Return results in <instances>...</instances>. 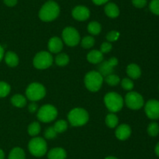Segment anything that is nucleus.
Here are the masks:
<instances>
[{
  "label": "nucleus",
  "instance_id": "f257e3e1",
  "mask_svg": "<svg viewBox=\"0 0 159 159\" xmlns=\"http://www.w3.org/2000/svg\"><path fill=\"white\" fill-rule=\"evenodd\" d=\"M60 14L59 5L54 1H48L39 11V17L42 21L51 22L57 18Z\"/></svg>",
  "mask_w": 159,
  "mask_h": 159
},
{
  "label": "nucleus",
  "instance_id": "f03ea898",
  "mask_svg": "<svg viewBox=\"0 0 159 159\" xmlns=\"http://www.w3.org/2000/svg\"><path fill=\"white\" fill-rule=\"evenodd\" d=\"M89 113L85 109L82 108H75L71 109L68 115V119L72 126H82L86 124L89 121Z\"/></svg>",
  "mask_w": 159,
  "mask_h": 159
},
{
  "label": "nucleus",
  "instance_id": "7ed1b4c3",
  "mask_svg": "<svg viewBox=\"0 0 159 159\" xmlns=\"http://www.w3.org/2000/svg\"><path fill=\"white\" fill-rule=\"evenodd\" d=\"M84 82L85 87L89 91L96 92L102 87L103 83V76L98 71L93 70L86 73Z\"/></svg>",
  "mask_w": 159,
  "mask_h": 159
},
{
  "label": "nucleus",
  "instance_id": "20e7f679",
  "mask_svg": "<svg viewBox=\"0 0 159 159\" xmlns=\"http://www.w3.org/2000/svg\"><path fill=\"white\" fill-rule=\"evenodd\" d=\"M104 102L110 112H117L124 106V99L119 94L116 92H109L104 97Z\"/></svg>",
  "mask_w": 159,
  "mask_h": 159
},
{
  "label": "nucleus",
  "instance_id": "39448f33",
  "mask_svg": "<svg viewBox=\"0 0 159 159\" xmlns=\"http://www.w3.org/2000/svg\"><path fill=\"white\" fill-rule=\"evenodd\" d=\"M28 150L32 155L35 157H42L48 151V145L42 137H34L28 143Z\"/></svg>",
  "mask_w": 159,
  "mask_h": 159
},
{
  "label": "nucleus",
  "instance_id": "423d86ee",
  "mask_svg": "<svg viewBox=\"0 0 159 159\" xmlns=\"http://www.w3.org/2000/svg\"><path fill=\"white\" fill-rule=\"evenodd\" d=\"M26 95L30 101H40L46 95V89L40 83H32L26 88Z\"/></svg>",
  "mask_w": 159,
  "mask_h": 159
},
{
  "label": "nucleus",
  "instance_id": "0eeeda50",
  "mask_svg": "<svg viewBox=\"0 0 159 159\" xmlns=\"http://www.w3.org/2000/svg\"><path fill=\"white\" fill-rule=\"evenodd\" d=\"M57 116V110L52 104H47L37 111V118L42 123H51Z\"/></svg>",
  "mask_w": 159,
  "mask_h": 159
},
{
  "label": "nucleus",
  "instance_id": "6e6552de",
  "mask_svg": "<svg viewBox=\"0 0 159 159\" xmlns=\"http://www.w3.org/2000/svg\"><path fill=\"white\" fill-rule=\"evenodd\" d=\"M53 56L48 51H40L34 58L33 63L35 68L38 70H45L53 64Z\"/></svg>",
  "mask_w": 159,
  "mask_h": 159
},
{
  "label": "nucleus",
  "instance_id": "1a4fd4ad",
  "mask_svg": "<svg viewBox=\"0 0 159 159\" xmlns=\"http://www.w3.org/2000/svg\"><path fill=\"white\" fill-rule=\"evenodd\" d=\"M62 39L67 45L74 47L76 46L80 41V34L75 28L68 26L62 31Z\"/></svg>",
  "mask_w": 159,
  "mask_h": 159
},
{
  "label": "nucleus",
  "instance_id": "9d476101",
  "mask_svg": "<svg viewBox=\"0 0 159 159\" xmlns=\"http://www.w3.org/2000/svg\"><path fill=\"white\" fill-rule=\"evenodd\" d=\"M126 105L132 110H138L144 106V98L136 91H130L125 96Z\"/></svg>",
  "mask_w": 159,
  "mask_h": 159
},
{
  "label": "nucleus",
  "instance_id": "9b49d317",
  "mask_svg": "<svg viewBox=\"0 0 159 159\" xmlns=\"http://www.w3.org/2000/svg\"><path fill=\"white\" fill-rule=\"evenodd\" d=\"M118 59L116 58L113 57L110 58L107 61H102L100 62V65L99 66V73L102 76H107L108 75L112 74L114 70V67L117 65Z\"/></svg>",
  "mask_w": 159,
  "mask_h": 159
},
{
  "label": "nucleus",
  "instance_id": "f8f14e48",
  "mask_svg": "<svg viewBox=\"0 0 159 159\" xmlns=\"http://www.w3.org/2000/svg\"><path fill=\"white\" fill-rule=\"evenodd\" d=\"M144 111L151 119H158L159 118V101L152 99L149 100L145 104Z\"/></svg>",
  "mask_w": 159,
  "mask_h": 159
},
{
  "label": "nucleus",
  "instance_id": "ddd939ff",
  "mask_svg": "<svg viewBox=\"0 0 159 159\" xmlns=\"http://www.w3.org/2000/svg\"><path fill=\"white\" fill-rule=\"evenodd\" d=\"M73 18L79 21H85L90 17V11L88 7L85 6H77L71 12Z\"/></svg>",
  "mask_w": 159,
  "mask_h": 159
},
{
  "label": "nucleus",
  "instance_id": "4468645a",
  "mask_svg": "<svg viewBox=\"0 0 159 159\" xmlns=\"http://www.w3.org/2000/svg\"><path fill=\"white\" fill-rule=\"evenodd\" d=\"M130 134H131V129L127 124L120 125L115 131L116 138L120 140H126L130 137Z\"/></svg>",
  "mask_w": 159,
  "mask_h": 159
},
{
  "label": "nucleus",
  "instance_id": "2eb2a0df",
  "mask_svg": "<svg viewBox=\"0 0 159 159\" xmlns=\"http://www.w3.org/2000/svg\"><path fill=\"white\" fill-rule=\"evenodd\" d=\"M63 48V41L58 37H53L48 41V49L51 53H59Z\"/></svg>",
  "mask_w": 159,
  "mask_h": 159
},
{
  "label": "nucleus",
  "instance_id": "dca6fc26",
  "mask_svg": "<svg viewBox=\"0 0 159 159\" xmlns=\"http://www.w3.org/2000/svg\"><path fill=\"white\" fill-rule=\"evenodd\" d=\"M104 11L107 17L110 18H116L120 15L119 7L113 2H107L104 7Z\"/></svg>",
  "mask_w": 159,
  "mask_h": 159
},
{
  "label": "nucleus",
  "instance_id": "f3484780",
  "mask_svg": "<svg viewBox=\"0 0 159 159\" xmlns=\"http://www.w3.org/2000/svg\"><path fill=\"white\" fill-rule=\"evenodd\" d=\"M67 153L62 147H54L48 151V159H65Z\"/></svg>",
  "mask_w": 159,
  "mask_h": 159
},
{
  "label": "nucleus",
  "instance_id": "a211bd4d",
  "mask_svg": "<svg viewBox=\"0 0 159 159\" xmlns=\"http://www.w3.org/2000/svg\"><path fill=\"white\" fill-rule=\"evenodd\" d=\"M127 74L128 75L130 79L137 80L141 76V68L138 65L135 63H131L127 65Z\"/></svg>",
  "mask_w": 159,
  "mask_h": 159
},
{
  "label": "nucleus",
  "instance_id": "6ab92c4d",
  "mask_svg": "<svg viewBox=\"0 0 159 159\" xmlns=\"http://www.w3.org/2000/svg\"><path fill=\"white\" fill-rule=\"evenodd\" d=\"M87 59L90 63L98 64L103 61V54L98 50H92L87 55Z\"/></svg>",
  "mask_w": 159,
  "mask_h": 159
},
{
  "label": "nucleus",
  "instance_id": "aec40b11",
  "mask_svg": "<svg viewBox=\"0 0 159 159\" xmlns=\"http://www.w3.org/2000/svg\"><path fill=\"white\" fill-rule=\"evenodd\" d=\"M5 62L9 66L16 67L19 64V57L13 51H7L4 55Z\"/></svg>",
  "mask_w": 159,
  "mask_h": 159
},
{
  "label": "nucleus",
  "instance_id": "412c9836",
  "mask_svg": "<svg viewBox=\"0 0 159 159\" xmlns=\"http://www.w3.org/2000/svg\"><path fill=\"white\" fill-rule=\"evenodd\" d=\"M8 159H26V154L21 147H16L11 150Z\"/></svg>",
  "mask_w": 159,
  "mask_h": 159
},
{
  "label": "nucleus",
  "instance_id": "4be33fe9",
  "mask_svg": "<svg viewBox=\"0 0 159 159\" xmlns=\"http://www.w3.org/2000/svg\"><path fill=\"white\" fill-rule=\"evenodd\" d=\"M12 105L17 108H23L26 104V98L22 94H15L11 98Z\"/></svg>",
  "mask_w": 159,
  "mask_h": 159
},
{
  "label": "nucleus",
  "instance_id": "5701e85b",
  "mask_svg": "<svg viewBox=\"0 0 159 159\" xmlns=\"http://www.w3.org/2000/svg\"><path fill=\"white\" fill-rule=\"evenodd\" d=\"M87 29H88V31L91 34H93V35H97V34H99L101 32L102 26H101L100 23L99 22L92 21L88 24Z\"/></svg>",
  "mask_w": 159,
  "mask_h": 159
},
{
  "label": "nucleus",
  "instance_id": "b1692460",
  "mask_svg": "<svg viewBox=\"0 0 159 159\" xmlns=\"http://www.w3.org/2000/svg\"><path fill=\"white\" fill-rule=\"evenodd\" d=\"M106 124L110 128H115L118 125V117L114 113H110L106 117Z\"/></svg>",
  "mask_w": 159,
  "mask_h": 159
},
{
  "label": "nucleus",
  "instance_id": "393cba45",
  "mask_svg": "<svg viewBox=\"0 0 159 159\" xmlns=\"http://www.w3.org/2000/svg\"><path fill=\"white\" fill-rule=\"evenodd\" d=\"M28 133L31 137H36L38 135L40 132V125L38 122H33L32 123L29 125L28 126Z\"/></svg>",
  "mask_w": 159,
  "mask_h": 159
},
{
  "label": "nucleus",
  "instance_id": "a878e982",
  "mask_svg": "<svg viewBox=\"0 0 159 159\" xmlns=\"http://www.w3.org/2000/svg\"><path fill=\"white\" fill-rule=\"evenodd\" d=\"M55 62L59 66H65L69 62V57L65 53H59L55 58Z\"/></svg>",
  "mask_w": 159,
  "mask_h": 159
},
{
  "label": "nucleus",
  "instance_id": "bb28decb",
  "mask_svg": "<svg viewBox=\"0 0 159 159\" xmlns=\"http://www.w3.org/2000/svg\"><path fill=\"white\" fill-rule=\"evenodd\" d=\"M11 87L9 84L4 81H0V98H2L9 95L10 93Z\"/></svg>",
  "mask_w": 159,
  "mask_h": 159
},
{
  "label": "nucleus",
  "instance_id": "cd10ccee",
  "mask_svg": "<svg viewBox=\"0 0 159 159\" xmlns=\"http://www.w3.org/2000/svg\"><path fill=\"white\" fill-rule=\"evenodd\" d=\"M81 45H82V48H86V49L91 48L95 45L94 37H92V36H85L82 38Z\"/></svg>",
  "mask_w": 159,
  "mask_h": 159
},
{
  "label": "nucleus",
  "instance_id": "c85d7f7f",
  "mask_svg": "<svg viewBox=\"0 0 159 159\" xmlns=\"http://www.w3.org/2000/svg\"><path fill=\"white\" fill-rule=\"evenodd\" d=\"M53 127L54 128V129H55L57 133H60V132H63L66 130L67 128H68V123L65 120L61 119L56 122Z\"/></svg>",
  "mask_w": 159,
  "mask_h": 159
},
{
  "label": "nucleus",
  "instance_id": "c756f323",
  "mask_svg": "<svg viewBox=\"0 0 159 159\" xmlns=\"http://www.w3.org/2000/svg\"><path fill=\"white\" fill-rule=\"evenodd\" d=\"M105 81L107 82V84H109L110 86H114L117 85L120 82V79L119 76L116 74H112L108 75V76H105Z\"/></svg>",
  "mask_w": 159,
  "mask_h": 159
},
{
  "label": "nucleus",
  "instance_id": "7c9ffc66",
  "mask_svg": "<svg viewBox=\"0 0 159 159\" xmlns=\"http://www.w3.org/2000/svg\"><path fill=\"white\" fill-rule=\"evenodd\" d=\"M148 132L151 137H156L159 133V126L157 123H151L148 126Z\"/></svg>",
  "mask_w": 159,
  "mask_h": 159
},
{
  "label": "nucleus",
  "instance_id": "2f4dec72",
  "mask_svg": "<svg viewBox=\"0 0 159 159\" xmlns=\"http://www.w3.org/2000/svg\"><path fill=\"white\" fill-rule=\"evenodd\" d=\"M57 132H56L53 126H50V127L47 128L44 131L45 138L48 139V140H52V139L55 138L57 137Z\"/></svg>",
  "mask_w": 159,
  "mask_h": 159
},
{
  "label": "nucleus",
  "instance_id": "473e14b6",
  "mask_svg": "<svg viewBox=\"0 0 159 159\" xmlns=\"http://www.w3.org/2000/svg\"><path fill=\"white\" fill-rule=\"evenodd\" d=\"M121 86L126 90H131L134 88V82L130 78H124L121 81Z\"/></svg>",
  "mask_w": 159,
  "mask_h": 159
},
{
  "label": "nucleus",
  "instance_id": "72a5a7b5",
  "mask_svg": "<svg viewBox=\"0 0 159 159\" xmlns=\"http://www.w3.org/2000/svg\"><path fill=\"white\" fill-rule=\"evenodd\" d=\"M149 9L152 13L159 16V0H152L149 4Z\"/></svg>",
  "mask_w": 159,
  "mask_h": 159
},
{
  "label": "nucleus",
  "instance_id": "f704fd0d",
  "mask_svg": "<svg viewBox=\"0 0 159 159\" xmlns=\"http://www.w3.org/2000/svg\"><path fill=\"white\" fill-rule=\"evenodd\" d=\"M120 37V33L116 31H112L107 34V39L109 42H114L118 40Z\"/></svg>",
  "mask_w": 159,
  "mask_h": 159
},
{
  "label": "nucleus",
  "instance_id": "c9c22d12",
  "mask_svg": "<svg viewBox=\"0 0 159 159\" xmlns=\"http://www.w3.org/2000/svg\"><path fill=\"white\" fill-rule=\"evenodd\" d=\"M112 50V45L110 42H103L100 46V51L104 54V53L110 52Z\"/></svg>",
  "mask_w": 159,
  "mask_h": 159
},
{
  "label": "nucleus",
  "instance_id": "e433bc0d",
  "mask_svg": "<svg viewBox=\"0 0 159 159\" xmlns=\"http://www.w3.org/2000/svg\"><path fill=\"white\" fill-rule=\"evenodd\" d=\"M132 4L136 8H144L147 5V0H132Z\"/></svg>",
  "mask_w": 159,
  "mask_h": 159
},
{
  "label": "nucleus",
  "instance_id": "4c0bfd02",
  "mask_svg": "<svg viewBox=\"0 0 159 159\" xmlns=\"http://www.w3.org/2000/svg\"><path fill=\"white\" fill-rule=\"evenodd\" d=\"M5 5H6L9 7H13L17 4L18 0H3Z\"/></svg>",
  "mask_w": 159,
  "mask_h": 159
},
{
  "label": "nucleus",
  "instance_id": "58836bf2",
  "mask_svg": "<svg viewBox=\"0 0 159 159\" xmlns=\"http://www.w3.org/2000/svg\"><path fill=\"white\" fill-rule=\"evenodd\" d=\"M28 109H29L30 112H32V113L36 112L37 111V104L34 102L31 103V104H30L29 106H28Z\"/></svg>",
  "mask_w": 159,
  "mask_h": 159
},
{
  "label": "nucleus",
  "instance_id": "ea45409f",
  "mask_svg": "<svg viewBox=\"0 0 159 159\" xmlns=\"http://www.w3.org/2000/svg\"><path fill=\"white\" fill-rule=\"evenodd\" d=\"M93 2V3L97 6H102V5L107 4L110 0H92Z\"/></svg>",
  "mask_w": 159,
  "mask_h": 159
},
{
  "label": "nucleus",
  "instance_id": "a19ab883",
  "mask_svg": "<svg viewBox=\"0 0 159 159\" xmlns=\"http://www.w3.org/2000/svg\"><path fill=\"white\" fill-rule=\"evenodd\" d=\"M4 55H5L4 48H3V47L0 45V62L2 60V59L4 58Z\"/></svg>",
  "mask_w": 159,
  "mask_h": 159
},
{
  "label": "nucleus",
  "instance_id": "79ce46f5",
  "mask_svg": "<svg viewBox=\"0 0 159 159\" xmlns=\"http://www.w3.org/2000/svg\"><path fill=\"white\" fill-rule=\"evenodd\" d=\"M155 154H156V155L158 156V157H159V142L157 143L156 146H155Z\"/></svg>",
  "mask_w": 159,
  "mask_h": 159
},
{
  "label": "nucleus",
  "instance_id": "37998d69",
  "mask_svg": "<svg viewBox=\"0 0 159 159\" xmlns=\"http://www.w3.org/2000/svg\"><path fill=\"white\" fill-rule=\"evenodd\" d=\"M0 159H5V153L1 148H0Z\"/></svg>",
  "mask_w": 159,
  "mask_h": 159
},
{
  "label": "nucleus",
  "instance_id": "c03bdc74",
  "mask_svg": "<svg viewBox=\"0 0 159 159\" xmlns=\"http://www.w3.org/2000/svg\"><path fill=\"white\" fill-rule=\"evenodd\" d=\"M105 159H118L116 158V157H113V156H109V157H107Z\"/></svg>",
  "mask_w": 159,
  "mask_h": 159
},
{
  "label": "nucleus",
  "instance_id": "a18cd8bd",
  "mask_svg": "<svg viewBox=\"0 0 159 159\" xmlns=\"http://www.w3.org/2000/svg\"><path fill=\"white\" fill-rule=\"evenodd\" d=\"M50 1H54V0H50Z\"/></svg>",
  "mask_w": 159,
  "mask_h": 159
}]
</instances>
